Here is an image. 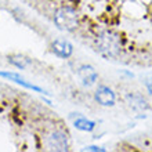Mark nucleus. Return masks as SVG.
<instances>
[{"label":"nucleus","instance_id":"f257e3e1","mask_svg":"<svg viewBox=\"0 0 152 152\" xmlns=\"http://www.w3.org/2000/svg\"><path fill=\"white\" fill-rule=\"evenodd\" d=\"M97 50L104 57L116 58L120 54V37L113 32H102L97 37Z\"/></svg>","mask_w":152,"mask_h":152},{"label":"nucleus","instance_id":"f03ea898","mask_svg":"<svg viewBox=\"0 0 152 152\" xmlns=\"http://www.w3.org/2000/svg\"><path fill=\"white\" fill-rule=\"evenodd\" d=\"M54 24L61 29V31H66V32H72L79 26V18L76 11H73L69 7H61L54 12L53 17Z\"/></svg>","mask_w":152,"mask_h":152},{"label":"nucleus","instance_id":"7ed1b4c3","mask_svg":"<svg viewBox=\"0 0 152 152\" xmlns=\"http://www.w3.org/2000/svg\"><path fill=\"white\" fill-rule=\"evenodd\" d=\"M47 147L53 151H58V152H65L69 149V140L68 136L65 133L57 130L48 134L47 137Z\"/></svg>","mask_w":152,"mask_h":152},{"label":"nucleus","instance_id":"20e7f679","mask_svg":"<svg viewBox=\"0 0 152 152\" xmlns=\"http://www.w3.org/2000/svg\"><path fill=\"white\" fill-rule=\"evenodd\" d=\"M94 98L102 107H113L116 101L115 93L108 86H98V88L94 93Z\"/></svg>","mask_w":152,"mask_h":152},{"label":"nucleus","instance_id":"39448f33","mask_svg":"<svg viewBox=\"0 0 152 152\" xmlns=\"http://www.w3.org/2000/svg\"><path fill=\"white\" fill-rule=\"evenodd\" d=\"M0 77L10 79L11 82H14V83L20 84V86H22V87H25V88H28V90H33V91H36V93H47L46 90H43L42 87H39V86H35V84H32L31 82H28L26 79H24V77L20 75V73H17V72L0 71Z\"/></svg>","mask_w":152,"mask_h":152},{"label":"nucleus","instance_id":"423d86ee","mask_svg":"<svg viewBox=\"0 0 152 152\" xmlns=\"http://www.w3.org/2000/svg\"><path fill=\"white\" fill-rule=\"evenodd\" d=\"M51 51L60 58H69L73 54V46L68 40L57 39L51 43Z\"/></svg>","mask_w":152,"mask_h":152},{"label":"nucleus","instance_id":"0eeeda50","mask_svg":"<svg viewBox=\"0 0 152 152\" xmlns=\"http://www.w3.org/2000/svg\"><path fill=\"white\" fill-rule=\"evenodd\" d=\"M77 75H79L80 80H82V83H83L84 86H93V84L97 82V79H98V73H97V71L94 69V66L87 65V64L82 65V66L77 69Z\"/></svg>","mask_w":152,"mask_h":152},{"label":"nucleus","instance_id":"6e6552de","mask_svg":"<svg viewBox=\"0 0 152 152\" xmlns=\"http://www.w3.org/2000/svg\"><path fill=\"white\" fill-rule=\"evenodd\" d=\"M126 102L132 109H134L136 112H144L149 108L148 102L140 94H134V93H130L126 96Z\"/></svg>","mask_w":152,"mask_h":152},{"label":"nucleus","instance_id":"1a4fd4ad","mask_svg":"<svg viewBox=\"0 0 152 152\" xmlns=\"http://www.w3.org/2000/svg\"><path fill=\"white\" fill-rule=\"evenodd\" d=\"M8 62L18 69H25L32 64V60H29L28 57L22 56V54H11L8 56Z\"/></svg>","mask_w":152,"mask_h":152},{"label":"nucleus","instance_id":"9d476101","mask_svg":"<svg viewBox=\"0 0 152 152\" xmlns=\"http://www.w3.org/2000/svg\"><path fill=\"white\" fill-rule=\"evenodd\" d=\"M73 126H75L77 130H80V132L90 133L96 129V122H93V120H90V119H86L83 116H79V118L73 122Z\"/></svg>","mask_w":152,"mask_h":152},{"label":"nucleus","instance_id":"9b49d317","mask_svg":"<svg viewBox=\"0 0 152 152\" xmlns=\"http://www.w3.org/2000/svg\"><path fill=\"white\" fill-rule=\"evenodd\" d=\"M84 151H91V152H105L107 149L102 148V147H97V145H88L84 148Z\"/></svg>","mask_w":152,"mask_h":152},{"label":"nucleus","instance_id":"f8f14e48","mask_svg":"<svg viewBox=\"0 0 152 152\" xmlns=\"http://www.w3.org/2000/svg\"><path fill=\"white\" fill-rule=\"evenodd\" d=\"M147 88H148L149 94L152 96V82H147Z\"/></svg>","mask_w":152,"mask_h":152}]
</instances>
